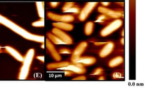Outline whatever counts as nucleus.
Masks as SVG:
<instances>
[{
    "label": "nucleus",
    "mask_w": 148,
    "mask_h": 88,
    "mask_svg": "<svg viewBox=\"0 0 148 88\" xmlns=\"http://www.w3.org/2000/svg\"><path fill=\"white\" fill-rule=\"evenodd\" d=\"M59 5H60V2H50V7L53 8H57V7H58Z\"/></svg>",
    "instance_id": "29"
},
{
    "label": "nucleus",
    "mask_w": 148,
    "mask_h": 88,
    "mask_svg": "<svg viewBox=\"0 0 148 88\" xmlns=\"http://www.w3.org/2000/svg\"><path fill=\"white\" fill-rule=\"evenodd\" d=\"M5 49L8 54L10 55L12 58H14L17 61L22 62L23 61V56L14 48L12 46H5Z\"/></svg>",
    "instance_id": "12"
},
{
    "label": "nucleus",
    "mask_w": 148,
    "mask_h": 88,
    "mask_svg": "<svg viewBox=\"0 0 148 88\" xmlns=\"http://www.w3.org/2000/svg\"><path fill=\"white\" fill-rule=\"evenodd\" d=\"M1 47L0 46V51H1Z\"/></svg>",
    "instance_id": "36"
},
{
    "label": "nucleus",
    "mask_w": 148,
    "mask_h": 88,
    "mask_svg": "<svg viewBox=\"0 0 148 88\" xmlns=\"http://www.w3.org/2000/svg\"><path fill=\"white\" fill-rule=\"evenodd\" d=\"M38 15L40 18H44V2L38 1L36 2Z\"/></svg>",
    "instance_id": "18"
},
{
    "label": "nucleus",
    "mask_w": 148,
    "mask_h": 88,
    "mask_svg": "<svg viewBox=\"0 0 148 88\" xmlns=\"http://www.w3.org/2000/svg\"><path fill=\"white\" fill-rule=\"evenodd\" d=\"M112 77L114 79H117V78H123V76L122 73H121L120 72H115V73H113Z\"/></svg>",
    "instance_id": "26"
},
{
    "label": "nucleus",
    "mask_w": 148,
    "mask_h": 88,
    "mask_svg": "<svg viewBox=\"0 0 148 88\" xmlns=\"http://www.w3.org/2000/svg\"><path fill=\"white\" fill-rule=\"evenodd\" d=\"M64 75L65 76H72L75 75V73L70 70H64Z\"/></svg>",
    "instance_id": "27"
},
{
    "label": "nucleus",
    "mask_w": 148,
    "mask_h": 88,
    "mask_svg": "<svg viewBox=\"0 0 148 88\" xmlns=\"http://www.w3.org/2000/svg\"><path fill=\"white\" fill-rule=\"evenodd\" d=\"M52 25L55 28H58L62 30L71 31L74 28L73 24L66 22H55L52 23Z\"/></svg>",
    "instance_id": "14"
},
{
    "label": "nucleus",
    "mask_w": 148,
    "mask_h": 88,
    "mask_svg": "<svg viewBox=\"0 0 148 88\" xmlns=\"http://www.w3.org/2000/svg\"><path fill=\"white\" fill-rule=\"evenodd\" d=\"M0 24L10 29L26 39L42 43H44V36L32 34L1 14H0Z\"/></svg>",
    "instance_id": "1"
},
{
    "label": "nucleus",
    "mask_w": 148,
    "mask_h": 88,
    "mask_svg": "<svg viewBox=\"0 0 148 88\" xmlns=\"http://www.w3.org/2000/svg\"><path fill=\"white\" fill-rule=\"evenodd\" d=\"M46 46L47 49L49 51L50 54H51L52 57L56 61H61L62 58L60 55V54L56 49L55 46L52 43V42L47 38L46 39Z\"/></svg>",
    "instance_id": "10"
},
{
    "label": "nucleus",
    "mask_w": 148,
    "mask_h": 88,
    "mask_svg": "<svg viewBox=\"0 0 148 88\" xmlns=\"http://www.w3.org/2000/svg\"><path fill=\"white\" fill-rule=\"evenodd\" d=\"M52 33L61 39L62 41L66 43V44H72L73 43V39L70 36L67 34L65 31L61 29L54 28L52 29Z\"/></svg>",
    "instance_id": "8"
},
{
    "label": "nucleus",
    "mask_w": 148,
    "mask_h": 88,
    "mask_svg": "<svg viewBox=\"0 0 148 88\" xmlns=\"http://www.w3.org/2000/svg\"><path fill=\"white\" fill-rule=\"evenodd\" d=\"M94 29V23L93 22H88L85 24L84 28V33L87 36H90L93 33Z\"/></svg>",
    "instance_id": "19"
},
{
    "label": "nucleus",
    "mask_w": 148,
    "mask_h": 88,
    "mask_svg": "<svg viewBox=\"0 0 148 88\" xmlns=\"http://www.w3.org/2000/svg\"><path fill=\"white\" fill-rule=\"evenodd\" d=\"M123 58L122 56H117L112 59L108 63V66L110 68H115L121 64L123 62Z\"/></svg>",
    "instance_id": "16"
},
{
    "label": "nucleus",
    "mask_w": 148,
    "mask_h": 88,
    "mask_svg": "<svg viewBox=\"0 0 148 88\" xmlns=\"http://www.w3.org/2000/svg\"><path fill=\"white\" fill-rule=\"evenodd\" d=\"M87 79V77L85 76H79L75 78H74L73 79H72V80H86Z\"/></svg>",
    "instance_id": "28"
},
{
    "label": "nucleus",
    "mask_w": 148,
    "mask_h": 88,
    "mask_svg": "<svg viewBox=\"0 0 148 88\" xmlns=\"http://www.w3.org/2000/svg\"><path fill=\"white\" fill-rule=\"evenodd\" d=\"M123 25V21L120 19H115L106 27L102 29L100 31L102 37H106L112 34L114 31L118 30Z\"/></svg>",
    "instance_id": "3"
},
{
    "label": "nucleus",
    "mask_w": 148,
    "mask_h": 88,
    "mask_svg": "<svg viewBox=\"0 0 148 88\" xmlns=\"http://www.w3.org/2000/svg\"><path fill=\"white\" fill-rule=\"evenodd\" d=\"M47 36L48 39L51 41L52 43H54L55 44H66V43L64 41H62L61 39L56 36V35L53 34L51 33H47Z\"/></svg>",
    "instance_id": "17"
},
{
    "label": "nucleus",
    "mask_w": 148,
    "mask_h": 88,
    "mask_svg": "<svg viewBox=\"0 0 148 88\" xmlns=\"http://www.w3.org/2000/svg\"><path fill=\"white\" fill-rule=\"evenodd\" d=\"M108 17H109L108 16H107L106 15L102 14L101 15L97 17V19L96 20V22H102L105 21L106 19H108Z\"/></svg>",
    "instance_id": "24"
},
{
    "label": "nucleus",
    "mask_w": 148,
    "mask_h": 88,
    "mask_svg": "<svg viewBox=\"0 0 148 88\" xmlns=\"http://www.w3.org/2000/svg\"><path fill=\"white\" fill-rule=\"evenodd\" d=\"M105 78L104 76H100L99 78V80H105Z\"/></svg>",
    "instance_id": "33"
},
{
    "label": "nucleus",
    "mask_w": 148,
    "mask_h": 88,
    "mask_svg": "<svg viewBox=\"0 0 148 88\" xmlns=\"http://www.w3.org/2000/svg\"><path fill=\"white\" fill-rule=\"evenodd\" d=\"M106 43H107V42H100V43H94V44L95 45H102V44H105Z\"/></svg>",
    "instance_id": "32"
},
{
    "label": "nucleus",
    "mask_w": 148,
    "mask_h": 88,
    "mask_svg": "<svg viewBox=\"0 0 148 88\" xmlns=\"http://www.w3.org/2000/svg\"><path fill=\"white\" fill-rule=\"evenodd\" d=\"M96 58L93 57H80L74 63H80L84 66H90L93 65L96 63Z\"/></svg>",
    "instance_id": "13"
},
{
    "label": "nucleus",
    "mask_w": 148,
    "mask_h": 88,
    "mask_svg": "<svg viewBox=\"0 0 148 88\" xmlns=\"http://www.w3.org/2000/svg\"><path fill=\"white\" fill-rule=\"evenodd\" d=\"M35 55V51L34 49H30L27 51V54L24 57L23 61L22 62V65L20 69L18 76V80H25L27 78Z\"/></svg>",
    "instance_id": "2"
},
{
    "label": "nucleus",
    "mask_w": 148,
    "mask_h": 88,
    "mask_svg": "<svg viewBox=\"0 0 148 88\" xmlns=\"http://www.w3.org/2000/svg\"><path fill=\"white\" fill-rule=\"evenodd\" d=\"M115 48V44L112 42H107L104 47L99 53V56L101 58H106L113 51Z\"/></svg>",
    "instance_id": "11"
},
{
    "label": "nucleus",
    "mask_w": 148,
    "mask_h": 88,
    "mask_svg": "<svg viewBox=\"0 0 148 88\" xmlns=\"http://www.w3.org/2000/svg\"><path fill=\"white\" fill-rule=\"evenodd\" d=\"M70 63L69 62H60L57 63H51L48 64L47 66V69L48 70H55V69H58L62 67H66L69 65Z\"/></svg>",
    "instance_id": "15"
},
{
    "label": "nucleus",
    "mask_w": 148,
    "mask_h": 88,
    "mask_svg": "<svg viewBox=\"0 0 148 88\" xmlns=\"http://www.w3.org/2000/svg\"><path fill=\"white\" fill-rule=\"evenodd\" d=\"M58 69L62 70H70L72 72H73L75 74H78V75H82L86 72V69L85 68V66L78 63H70L69 65H67L66 67H62Z\"/></svg>",
    "instance_id": "7"
},
{
    "label": "nucleus",
    "mask_w": 148,
    "mask_h": 88,
    "mask_svg": "<svg viewBox=\"0 0 148 88\" xmlns=\"http://www.w3.org/2000/svg\"><path fill=\"white\" fill-rule=\"evenodd\" d=\"M101 4L103 6V7H108V6H109V5L110 4V2H101Z\"/></svg>",
    "instance_id": "31"
},
{
    "label": "nucleus",
    "mask_w": 148,
    "mask_h": 88,
    "mask_svg": "<svg viewBox=\"0 0 148 88\" xmlns=\"http://www.w3.org/2000/svg\"><path fill=\"white\" fill-rule=\"evenodd\" d=\"M97 4L98 2H87L80 12L78 17L79 19L82 22L85 21L93 12L94 9L97 7Z\"/></svg>",
    "instance_id": "4"
},
{
    "label": "nucleus",
    "mask_w": 148,
    "mask_h": 88,
    "mask_svg": "<svg viewBox=\"0 0 148 88\" xmlns=\"http://www.w3.org/2000/svg\"><path fill=\"white\" fill-rule=\"evenodd\" d=\"M81 11V9L80 7L78 6H74L72 7H71L70 9H69L66 12H69V13H73L74 14H79L80 12Z\"/></svg>",
    "instance_id": "21"
},
{
    "label": "nucleus",
    "mask_w": 148,
    "mask_h": 88,
    "mask_svg": "<svg viewBox=\"0 0 148 88\" xmlns=\"http://www.w3.org/2000/svg\"><path fill=\"white\" fill-rule=\"evenodd\" d=\"M74 6V2H66L64 4V5L62 6V12H66L69 9H70L71 7H72Z\"/></svg>",
    "instance_id": "22"
},
{
    "label": "nucleus",
    "mask_w": 148,
    "mask_h": 88,
    "mask_svg": "<svg viewBox=\"0 0 148 88\" xmlns=\"http://www.w3.org/2000/svg\"><path fill=\"white\" fill-rule=\"evenodd\" d=\"M47 16L51 20L58 22L70 23L74 20V16L70 14L60 15L52 12H47Z\"/></svg>",
    "instance_id": "5"
},
{
    "label": "nucleus",
    "mask_w": 148,
    "mask_h": 88,
    "mask_svg": "<svg viewBox=\"0 0 148 88\" xmlns=\"http://www.w3.org/2000/svg\"><path fill=\"white\" fill-rule=\"evenodd\" d=\"M97 11L100 13H102V14H104L108 16L109 17L114 18L116 19L121 17V16H123V13L121 12L115 11L102 6L98 7Z\"/></svg>",
    "instance_id": "9"
},
{
    "label": "nucleus",
    "mask_w": 148,
    "mask_h": 88,
    "mask_svg": "<svg viewBox=\"0 0 148 88\" xmlns=\"http://www.w3.org/2000/svg\"><path fill=\"white\" fill-rule=\"evenodd\" d=\"M123 31H122V35L123 36Z\"/></svg>",
    "instance_id": "35"
},
{
    "label": "nucleus",
    "mask_w": 148,
    "mask_h": 88,
    "mask_svg": "<svg viewBox=\"0 0 148 88\" xmlns=\"http://www.w3.org/2000/svg\"><path fill=\"white\" fill-rule=\"evenodd\" d=\"M87 46L88 43L87 42L84 41L79 43V44L75 48L74 51L72 53L71 61L72 63L75 62L79 58L81 57L82 54L86 50Z\"/></svg>",
    "instance_id": "6"
},
{
    "label": "nucleus",
    "mask_w": 148,
    "mask_h": 88,
    "mask_svg": "<svg viewBox=\"0 0 148 88\" xmlns=\"http://www.w3.org/2000/svg\"><path fill=\"white\" fill-rule=\"evenodd\" d=\"M104 70L101 68H97L94 70L93 71L90 73L91 76H98V75H101L103 73Z\"/></svg>",
    "instance_id": "23"
},
{
    "label": "nucleus",
    "mask_w": 148,
    "mask_h": 88,
    "mask_svg": "<svg viewBox=\"0 0 148 88\" xmlns=\"http://www.w3.org/2000/svg\"><path fill=\"white\" fill-rule=\"evenodd\" d=\"M31 25L32 27L36 28H42L44 27V18H40L39 20L32 22Z\"/></svg>",
    "instance_id": "20"
},
{
    "label": "nucleus",
    "mask_w": 148,
    "mask_h": 88,
    "mask_svg": "<svg viewBox=\"0 0 148 88\" xmlns=\"http://www.w3.org/2000/svg\"><path fill=\"white\" fill-rule=\"evenodd\" d=\"M59 53L60 54H72L71 50L67 48H62L59 50Z\"/></svg>",
    "instance_id": "25"
},
{
    "label": "nucleus",
    "mask_w": 148,
    "mask_h": 88,
    "mask_svg": "<svg viewBox=\"0 0 148 88\" xmlns=\"http://www.w3.org/2000/svg\"><path fill=\"white\" fill-rule=\"evenodd\" d=\"M36 58L43 63L44 62V56H38L36 57Z\"/></svg>",
    "instance_id": "30"
},
{
    "label": "nucleus",
    "mask_w": 148,
    "mask_h": 88,
    "mask_svg": "<svg viewBox=\"0 0 148 88\" xmlns=\"http://www.w3.org/2000/svg\"><path fill=\"white\" fill-rule=\"evenodd\" d=\"M121 43H122V44H123V43H124V38H122L121 39Z\"/></svg>",
    "instance_id": "34"
}]
</instances>
